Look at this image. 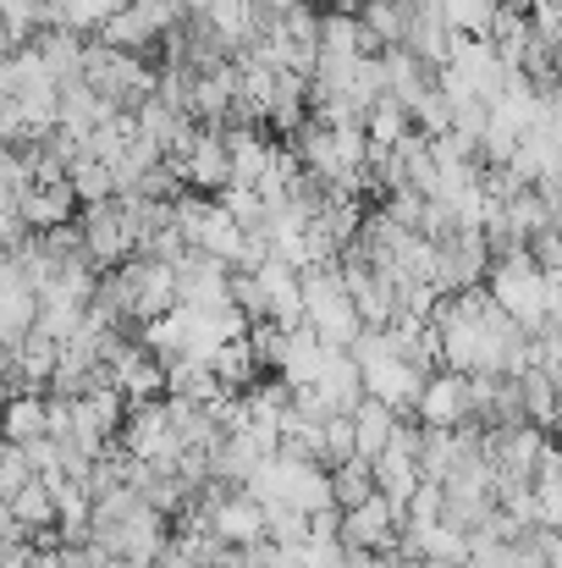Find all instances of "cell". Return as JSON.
<instances>
[{
    "label": "cell",
    "mask_w": 562,
    "mask_h": 568,
    "mask_svg": "<svg viewBox=\"0 0 562 568\" xmlns=\"http://www.w3.org/2000/svg\"><path fill=\"white\" fill-rule=\"evenodd\" d=\"M486 298H491V304H497V310L530 337L541 321L558 315V276L535 271L530 254L519 248V254L491 260V271H486Z\"/></svg>",
    "instance_id": "obj_1"
},
{
    "label": "cell",
    "mask_w": 562,
    "mask_h": 568,
    "mask_svg": "<svg viewBox=\"0 0 562 568\" xmlns=\"http://www.w3.org/2000/svg\"><path fill=\"white\" fill-rule=\"evenodd\" d=\"M298 304H304V326L315 332L320 348H343V354H348V348L359 343L365 321L354 315L337 265H309V271H298Z\"/></svg>",
    "instance_id": "obj_2"
},
{
    "label": "cell",
    "mask_w": 562,
    "mask_h": 568,
    "mask_svg": "<svg viewBox=\"0 0 562 568\" xmlns=\"http://www.w3.org/2000/svg\"><path fill=\"white\" fill-rule=\"evenodd\" d=\"M78 237H83V254L94 271H116L122 260L139 254V215H133V199H105V204H89L78 210Z\"/></svg>",
    "instance_id": "obj_3"
},
{
    "label": "cell",
    "mask_w": 562,
    "mask_h": 568,
    "mask_svg": "<svg viewBox=\"0 0 562 568\" xmlns=\"http://www.w3.org/2000/svg\"><path fill=\"white\" fill-rule=\"evenodd\" d=\"M105 376H111V392H122V403H155L166 392V371L150 348H139L133 337H111L105 348Z\"/></svg>",
    "instance_id": "obj_4"
},
{
    "label": "cell",
    "mask_w": 562,
    "mask_h": 568,
    "mask_svg": "<svg viewBox=\"0 0 562 568\" xmlns=\"http://www.w3.org/2000/svg\"><path fill=\"white\" fill-rule=\"evenodd\" d=\"M452 44H458V33H452V22L441 17V6H436V0H408L402 50H408L425 72H441V67L452 61Z\"/></svg>",
    "instance_id": "obj_5"
},
{
    "label": "cell",
    "mask_w": 562,
    "mask_h": 568,
    "mask_svg": "<svg viewBox=\"0 0 562 568\" xmlns=\"http://www.w3.org/2000/svg\"><path fill=\"white\" fill-rule=\"evenodd\" d=\"M413 408H419V430H463L469 425V376H458V371L425 376Z\"/></svg>",
    "instance_id": "obj_6"
},
{
    "label": "cell",
    "mask_w": 562,
    "mask_h": 568,
    "mask_svg": "<svg viewBox=\"0 0 562 568\" xmlns=\"http://www.w3.org/2000/svg\"><path fill=\"white\" fill-rule=\"evenodd\" d=\"M166 166L183 178V189H198V193L232 189V161H226V144H221L215 128H198L193 144L183 150V161H166Z\"/></svg>",
    "instance_id": "obj_7"
},
{
    "label": "cell",
    "mask_w": 562,
    "mask_h": 568,
    "mask_svg": "<svg viewBox=\"0 0 562 568\" xmlns=\"http://www.w3.org/2000/svg\"><path fill=\"white\" fill-rule=\"evenodd\" d=\"M11 210L28 232H50V226H67L78 215V199L67 189V178L61 183H22L11 193Z\"/></svg>",
    "instance_id": "obj_8"
},
{
    "label": "cell",
    "mask_w": 562,
    "mask_h": 568,
    "mask_svg": "<svg viewBox=\"0 0 562 568\" xmlns=\"http://www.w3.org/2000/svg\"><path fill=\"white\" fill-rule=\"evenodd\" d=\"M397 536H402V519H397L380 497L348 508V514H343V530H337V541H343V547H359V552H397Z\"/></svg>",
    "instance_id": "obj_9"
},
{
    "label": "cell",
    "mask_w": 562,
    "mask_h": 568,
    "mask_svg": "<svg viewBox=\"0 0 562 568\" xmlns=\"http://www.w3.org/2000/svg\"><path fill=\"white\" fill-rule=\"evenodd\" d=\"M309 392L326 403V414H354V408L365 403V381H359L354 354L326 348V354H320V371H315V381H309Z\"/></svg>",
    "instance_id": "obj_10"
},
{
    "label": "cell",
    "mask_w": 562,
    "mask_h": 568,
    "mask_svg": "<svg viewBox=\"0 0 562 568\" xmlns=\"http://www.w3.org/2000/svg\"><path fill=\"white\" fill-rule=\"evenodd\" d=\"M28 50L39 55V67H44L55 83H78V72H83V39H78V33H67V28H39V33L28 39Z\"/></svg>",
    "instance_id": "obj_11"
},
{
    "label": "cell",
    "mask_w": 562,
    "mask_h": 568,
    "mask_svg": "<svg viewBox=\"0 0 562 568\" xmlns=\"http://www.w3.org/2000/svg\"><path fill=\"white\" fill-rule=\"evenodd\" d=\"M44 425H50V397H44V392H17V397H6V414H0V442H6V447L39 442Z\"/></svg>",
    "instance_id": "obj_12"
},
{
    "label": "cell",
    "mask_w": 562,
    "mask_h": 568,
    "mask_svg": "<svg viewBox=\"0 0 562 568\" xmlns=\"http://www.w3.org/2000/svg\"><path fill=\"white\" fill-rule=\"evenodd\" d=\"M348 425H354V458L375 464V458H380V447H386V442H391V430H397V414L365 397V403L348 414Z\"/></svg>",
    "instance_id": "obj_13"
},
{
    "label": "cell",
    "mask_w": 562,
    "mask_h": 568,
    "mask_svg": "<svg viewBox=\"0 0 562 568\" xmlns=\"http://www.w3.org/2000/svg\"><path fill=\"white\" fill-rule=\"evenodd\" d=\"M354 17H359V28H365V39H370L375 50H391V44H402L408 0H365Z\"/></svg>",
    "instance_id": "obj_14"
},
{
    "label": "cell",
    "mask_w": 562,
    "mask_h": 568,
    "mask_svg": "<svg viewBox=\"0 0 562 568\" xmlns=\"http://www.w3.org/2000/svg\"><path fill=\"white\" fill-rule=\"evenodd\" d=\"M326 480H331V508H343V514L375 497V475H370L365 458H343V464H331Z\"/></svg>",
    "instance_id": "obj_15"
},
{
    "label": "cell",
    "mask_w": 562,
    "mask_h": 568,
    "mask_svg": "<svg viewBox=\"0 0 562 568\" xmlns=\"http://www.w3.org/2000/svg\"><path fill=\"white\" fill-rule=\"evenodd\" d=\"M33 310H39V298L22 282H6L0 287V348H17L33 332Z\"/></svg>",
    "instance_id": "obj_16"
},
{
    "label": "cell",
    "mask_w": 562,
    "mask_h": 568,
    "mask_svg": "<svg viewBox=\"0 0 562 568\" xmlns=\"http://www.w3.org/2000/svg\"><path fill=\"white\" fill-rule=\"evenodd\" d=\"M67 189H72V199H78V210L116 199V189H111V172H105L100 161H78V166L67 172Z\"/></svg>",
    "instance_id": "obj_17"
},
{
    "label": "cell",
    "mask_w": 562,
    "mask_h": 568,
    "mask_svg": "<svg viewBox=\"0 0 562 568\" xmlns=\"http://www.w3.org/2000/svg\"><path fill=\"white\" fill-rule=\"evenodd\" d=\"M265 541L270 547H304L309 541V519L293 508H265Z\"/></svg>",
    "instance_id": "obj_18"
},
{
    "label": "cell",
    "mask_w": 562,
    "mask_h": 568,
    "mask_svg": "<svg viewBox=\"0 0 562 568\" xmlns=\"http://www.w3.org/2000/svg\"><path fill=\"white\" fill-rule=\"evenodd\" d=\"M298 564L304 568H343V541H315V536H309V541L298 547Z\"/></svg>",
    "instance_id": "obj_19"
},
{
    "label": "cell",
    "mask_w": 562,
    "mask_h": 568,
    "mask_svg": "<svg viewBox=\"0 0 562 568\" xmlns=\"http://www.w3.org/2000/svg\"><path fill=\"white\" fill-rule=\"evenodd\" d=\"M11 50H22V44H17V39L6 33V22H0V55H11Z\"/></svg>",
    "instance_id": "obj_20"
},
{
    "label": "cell",
    "mask_w": 562,
    "mask_h": 568,
    "mask_svg": "<svg viewBox=\"0 0 562 568\" xmlns=\"http://www.w3.org/2000/svg\"><path fill=\"white\" fill-rule=\"evenodd\" d=\"M11 381V348H0V386Z\"/></svg>",
    "instance_id": "obj_21"
},
{
    "label": "cell",
    "mask_w": 562,
    "mask_h": 568,
    "mask_svg": "<svg viewBox=\"0 0 562 568\" xmlns=\"http://www.w3.org/2000/svg\"><path fill=\"white\" fill-rule=\"evenodd\" d=\"M6 397H11V392H6V386H0V414H6Z\"/></svg>",
    "instance_id": "obj_22"
}]
</instances>
